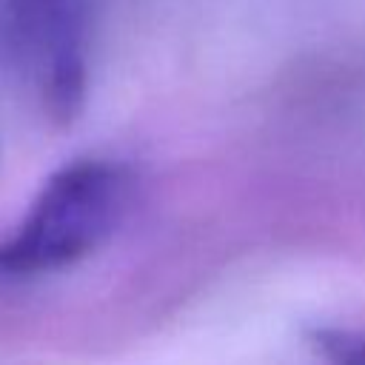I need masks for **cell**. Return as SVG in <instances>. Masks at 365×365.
I'll use <instances>...</instances> for the list:
<instances>
[{
    "mask_svg": "<svg viewBox=\"0 0 365 365\" xmlns=\"http://www.w3.org/2000/svg\"><path fill=\"white\" fill-rule=\"evenodd\" d=\"M131 180L123 165L77 160L60 168L26 220L0 242L3 274H43L71 265L108 240L123 220Z\"/></svg>",
    "mask_w": 365,
    "mask_h": 365,
    "instance_id": "6da1fadb",
    "label": "cell"
},
{
    "mask_svg": "<svg viewBox=\"0 0 365 365\" xmlns=\"http://www.w3.org/2000/svg\"><path fill=\"white\" fill-rule=\"evenodd\" d=\"M9 17L20 46L37 54L48 111L57 120H71L86 88L80 0H9Z\"/></svg>",
    "mask_w": 365,
    "mask_h": 365,
    "instance_id": "7a4b0ae2",
    "label": "cell"
},
{
    "mask_svg": "<svg viewBox=\"0 0 365 365\" xmlns=\"http://www.w3.org/2000/svg\"><path fill=\"white\" fill-rule=\"evenodd\" d=\"M311 345L331 365H365V334L339 328H314Z\"/></svg>",
    "mask_w": 365,
    "mask_h": 365,
    "instance_id": "3957f363",
    "label": "cell"
}]
</instances>
